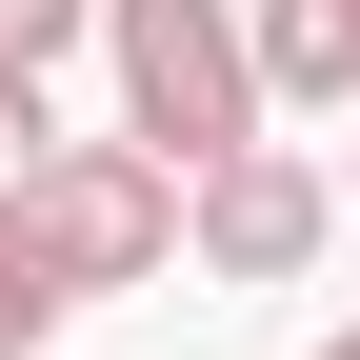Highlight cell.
<instances>
[{"label":"cell","mask_w":360,"mask_h":360,"mask_svg":"<svg viewBox=\"0 0 360 360\" xmlns=\"http://www.w3.org/2000/svg\"><path fill=\"white\" fill-rule=\"evenodd\" d=\"M0 200H20V240H40L60 300H141L180 260V160H141V141H60L40 180H0Z\"/></svg>","instance_id":"cell-2"},{"label":"cell","mask_w":360,"mask_h":360,"mask_svg":"<svg viewBox=\"0 0 360 360\" xmlns=\"http://www.w3.org/2000/svg\"><path fill=\"white\" fill-rule=\"evenodd\" d=\"M60 40H101V0H0V60H20V80L60 60Z\"/></svg>","instance_id":"cell-6"},{"label":"cell","mask_w":360,"mask_h":360,"mask_svg":"<svg viewBox=\"0 0 360 360\" xmlns=\"http://www.w3.org/2000/svg\"><path fill=\"white\" fill-rule=\"evenodd\" d=\"M0 80H20V60H0Z\"/></svg>","instance_id":"cell-8"},{"label":"cell","mask_w":360,"mask_h":360,"mask_svg":"<svg viewBox=\"0 0 360 360\" xmlns=\"http://www.w3.org/2000/svg\"><path fill=\"white\" fill-rule=\"evenodd\" d=\"M321 240H340V180L300 160V141H240L220 180H180V260H200V281H240V300H281Z\"/></svg>","instance_id":"cell-3"},{"label":"cell","mask_w":360,"mask_h":360,"mask_svg":"<svg viewBox=\"0 0 360 360\" xmlns=\"http://www.w3.org/2000/svg\"><path fill=\"white\" fill-rule=\"evenodd\" d=\"M40 321H60V281H40V240H20V200H0V360H20Z\"/></svg>","instance_id":"cell-5"},{"label":"cell","mask_w":360,"mask_h":360,"mask_svg":"<svg viewBox=\"0 0 360 360\" xmlns=\"http://www.w3.org/2000/svg\"><path fill=\"white\" fill-rule=\"evenodd\" d=\"M101 60H120V141L180 160V180H220L260 141V0H101Z\"/></svg>","instance_id":"cell-1"},{"label":"cell","mask_w":360,"mask_h":360,"mask_svg":"<svg viewBox=\"0 0 360 360\" xmlns=\"http://www.w3.org/2000/svg\"><path fill=\"white\" fill-rule=\"evenodd\" d=\"M321 360H360V321H340V340H321Z\"/></svg>","instance_id":"cell-7"},{"label":"cell","mask_w":360,"mask_h":360,"mask_svg":"<svg viewBox=\"0 0 360 360\" xmlns=\"http://www.w3.org/2000/svg\"><path fill=\"white\" fill-rule=\"evenodd\" d=\"M260 101H300V120L360 101V0H260Z\"/></svg>","instance_id":"cell-4"}]
</instances>
